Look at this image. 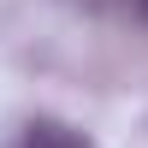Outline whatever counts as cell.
Listing matches in <instances>:
<instances>
[{"mask_svg":"<svg viewBox=\"0 0 148 148\" xmlns=\"http://www.w3.org/2000/svg\"><path fill=\"white\" fill-rule=\"evenodd\" d=\"M18 148H89V142H83V130L59 125V119H36V125H24Z\"/></svg>","mask_w":148,"mask_h":148,"instance_id":"obj_1","label":"cell"},{"mask_svg":"<svg viewBox=\"0 0 148 148\" xmlns=\"http://www.w3.org/2000/svg\"><path fill=\"white\" fill-rule=\"evenodd\" d=\"M136 12H142V18H148V0H136Z\"/></svg>","mask_w":148,"mask_h":148,"instance_id":"obj_2","label":"cell"}]
</instances>
